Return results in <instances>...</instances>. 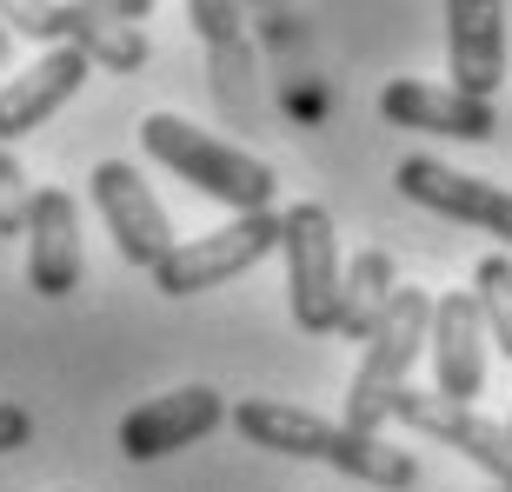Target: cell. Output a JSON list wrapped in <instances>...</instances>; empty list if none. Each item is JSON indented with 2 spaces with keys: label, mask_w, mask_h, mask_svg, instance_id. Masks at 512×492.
I'll list each match as a JSON object with an SVG mask.
<instances>
[{
  "label": "cell",
  "mask_w": 512,
  "mask_h": 492,
  "mask_svg": "<svg viewBox=\"0 0 512 492\" xmlns=\"http://www.w3.org/2000/svg\"><path fill=\"white\" fill-rule=\"evenodd\" d=\"M233 433L247 446H266V453H286V459H320V466L360 479V486H380V492H406L419 479V459L406 446H386L373 433L333 426V419L306 413V406H280V399L233 406Z\"/></svg>",
  "instance_id": "cell-1"
},
{
  "label": "cell",
  "mask_w": 512,
  "mask_h": 492,
  "mask_svg": "<svg viewBox=\"0 0 512 492\" xmlns=\"http://www.w3.org/2000/svg\"><path fill=\"white\" fill-rule=\"evenodd\" d=\"M140 147H147L167 173H180L193 193H207V200L233 207L240 220H247V213H273L280 173L266 167L260 153L233 147V140H213V133H200L193 120H180V114H147V120H140Z\"/></svg>",
  "instance_id": "cell-2"
},
{
  "label": "cell",
  "mask_w": 512,
  "mask_h": 492,
  "mask_svg": "<svg viewBox=\"0 0 512 492\" xmlns=\"http://www.w3.org/2000/svg\"><path fill=\"white\" fill-rule=\"evenodd\" d=\"M433 340V293L426 286H399V300L386 306V320L373 326V340L360 346V366H353V386H346V426L353 433H373L393 419L399 393L413 386V360Z\"/></svg>",
  "instance_id": "cell-3"
},
{
  "label": "cell",
  "mask_w": 512,
  "mask_h": 492,
  "mask_svg": "<svg viewBox=\"0 0 512 492\" xmlns=\"http://www.w3.org/2000/svg\"><path fill=\"white\" fill-rule=\"evenodd\" d=\"M280 260H286V306L300 333H340V300H346V260L333 213L320 200H293L280 213Z\"/></svg>",
  "instance_id": "cell-4"
},
{
  "label": "cell",
  "mask_w": 512,
  "mask_h": 492,
  "mask_svg": "<svg viewBox=\"0 0 512 492\" xmlns=\"http://www.w3.org/2000/svg\"><path fill=\"white\" fill-rule=\"evenodd\" d=\"M266 253H280V213H247V220H227V227H213V233L180 240L167 260L153 266V286L167 300H193L207 286H227L240 273H253Z\"/></svg>",
  "instance_id": "cell-5"
},
{
  "label": "cell",
  "mask_w": 512,
  "mask_h": 492,
  "mask_svg": "<svg viewBox=\"0 0 512 492\" xmlns=\"http://www.w3.org/2000/svg\"><path fill=\"white\" fill-rule=\"evenodd\" d=\"M7 34L47 40V47H74L100 67V74H140L147 67V34L120 20L114 7H0Z\"/></svg>",
  "instance_id": "cell-6"
},
{
  "label": "cell",
  "mask_w": 512,
  "mask_h": 492,
  "mask_svg": "<svg viewBox=\"0 0 512 492\" xmlns=\"http://www.w3.org/2000/svg\"><path fill=\"white\" fill-rule=\"evenodd\" d=\"M87 193H94V207H100V220H107V233H114V246H120L127 266L153 273V266L180 246L173 240L167 207H160V193L140 180V167H127V160H100V167L87 173Z\"/></svg>",
  "instance_id": "cell-7"
},
{
  "label": "cell",
  "mask_w": 512,
  "mask_h": 492,
  "mask_svg": "<svg viewBox=\"0 0 512 492\" xmlns=\"http://www.w3.org/2000/svg\"><path fill=\"white\" fill-rule=\"evenodd\" d=\"M393 419L406 426V433L433 439V446H446V453H459V459H473L493 486H512V433L499 426V419H486L479 406H459V399H446V393L406 386L399 406H393Z\"/></svg>",
  "instance_id": "cell-8"
},
{
  "label": "cell",
  "mask_w": 512,
  "mask_h": 492,
  "mask_svg": "<svg viewBox=\"0 0 512 492\" xmlns=\"http://www.w3.org/2000/svg\"><path fill=\"white\" fill-rule=\"evenodd\" d=\"M393 187L406 193L413 207L446 213L459 227H479V233H493V240L512 246V193L493 187V180H479V173H459V167H446V160H433V153H406L393 167Z\"/></svg>",
  "instance_id": "cell-9"
},
{
  "label": "cell",
  "mask_w": 512,
  "mask_h": 492,
  "mask_svg": "<svg viewBox=\"0 0 512 492\" xmlns=\"http://www.w3.org/2000/svg\"><path fill=\"white\" fill-rule=\"evenodd\" d=\"M193 34L207 40V67H213V100L233 127H260V74H253V47H247V20L227 0H193L187 7Z\"/></svg>",
  "instance_id": "cell-10"
},
{
  "label": "cell",
  "mask_w": 512,
  "mask_h": 492,
  "mask_svg": "<svg viewBox=\"0 0 512 492\" xmlns=\"http://www.w3.org/2000/svg\"><path fill=\"white\" fill-rule=\"evenodd\" d=\"M227 419V399L213 393V386H173V393L147 399V406H133L120 419V453L140 466V459H167L193 439H207L213 426Z\"/></svg>",
  "instance_id": "cell-11"
},
{
  "label": "cell",
  "mask_w": 512,
  "mask_h": 492,
  "mask_svg": "<svg viewBox=\"0 0 512 492\" xmlns=\"http://www.w3.org/2000/svg\"><path fill=\"white\" fill-rule=\"evenodd\" d=\"M446 87L493 107L506 80V7L499 0H453L446 7Z\"/></svg>",
  "instance_id": "cell-12"
},
{
  "label": "cell",
  "mask_w": 512,
  "mask_h": 492,
  "mask_svg": "<svg viewBox=\"0 0 512 492\" xmlns=\"http://www.w3.org/2000/svg\"><path fill=\"white\" fill-rule=\"evenodd\" d=\"M87 280V253H80V200L60 187L34 193V220H27V286L40 300H67Z\"/></svg>",
  "instance_id": "cell-13"
},
{
  "label": "cell",
  "mask_w": 512,
  "mask_h": 492,
  "mask_svg": "<svg viewBox=\"0 0 512 492\" xmlns=\"http://www.w3.org/2000/svg\"><path fill=\"white\" fill-rule=\"evenodd\" d=\"M87 74H94V60L74 54V47H47L34 67H20V74L0 87V147H7V140H27L34 127H47V120L87 87Z\"/></svg>",
  "instance_id": "cell-14"
},
{
  "label": "cell",
  "mask_w": 512,
  "mask_h": 492,
  "mask_svg": "<svg viewBox=\"0 0 512 492\" xmlns=\"http://www.w3.org/2000/svg\"><path fill=\"white\" fill-rule=\"evenodd\" d=\"M433 393L459 399V406H473L486 393V320H479V300L473 293H439L433 300Z\"/></svg>",
  "instance_id": "cell-15"
},
{
  "label": "cell",
  "mask_w": 512,
  "mask_h": 492,
  "mask_svg": "<svg viewBox=\"0 0 512 492\" xmlns=\"http://www.w3.org/2000/svg\"><path fill=\"white\" fill-rule=\"evenodd\" d=\"M380 114H386V127L446 133V140H493L499 133V114L486 100H466L459 87H439V80H386Z\"/></svg>",
  "instance_id": "cell-16"
},
{
  "label": "cell",
  "mask_w": 512,
  "mask_h": 492,
  "mask_svg": "<svg viewBox=\"0 0 512 492\" xmlns=\"http://www.w3.org/2000/svg\"><path fill=\"white\" fill-rule=\"evenodd\" d=\"M393 300H399L393 253H380V246L353 253V266H346V300H340V340H360V346H366Z\"/></svg>",
  "instance_id": "cell-17"
},
{
  "label": "cell",
  "mask_w": 512,
  "mask_h": 492,
  "mask_svg": "<svg viewBox=\"0 0 512 492\" xmlns=\"http://www.w3.org/2000/svg\"><path fill=\"white\" fill-rule=\"evenodd\" d=\"M473 300L479 320H486V340L512 360V253H486L473 266Z\"/></svg>",
  "instance_id": "cell-18"
},
{
  "label": "cell",
  "mask_w": 512,
  "mask_h": 492,
  "mask_svg": "<svg viewBox=\"0 0 512 492\" xmlns=\"http://www.w3.org/2000/svg\"><path fill=\"white\" fill-rule=\"evenodd\" d=\"M34 180L14 153L0 147V240H27V220H34Z\"/></svg>",
  "instance_id": "cell-19"
},
{
  "label": "cell",
  "mask_w": 512,
  "mask_h": 492,
  "mask_svg": "<svg viewBox=\"0 0 512 492\" xmlns=\"http://www.w3.org/2000/svg\"><path fill=\"white\" fill-rule=\"evenodd\" d=\"M34 439V413L27 406H0V453H20Z\"/></svg>",
  "instance_id": "cell-20"
},
{
  "label": "cell",
  "mask_w": 512,
  "mask_h": 492,
  "mask_svg": "<svg viewBox=\"0 0 512 492\" xmlns=\"http://www.w3.org/2000/svg\"><path fill=\"white\" fill-rule=\"evenodd\" d=\"M7 47H14V34H7V27H0V60H7Z\"/></svg>",
  "instance_id": "cell-21"
},
{
  "label": "cell",
  "mask_w": 512,
  "mask_h": 492,
  "mask_svg": "<svg viewBox=\"0 0 512 492\" xmlns=\"http://www.w3.org/2000/svg\"><path fill=\"white\" fill-rule=\"evenodd\" d=\"M486 492H512V486H486Z\"/></svg>",
  "instance_id": "cell-22"
},
{
  "label": "cell",
  "mask_w": 512,
  "mask_h": 492,
  "mask_svg": "<svg viewBox=\"0 0 512 492\" xmlns=\"http://www.w3.org/2000/svg\"><path fill=\"white\" fill-rule=\"evenodd\" d=\"M506 433H512V419H506Z\"/></svg>",
  "instance_id": "cell-23"
}]
</instances>
